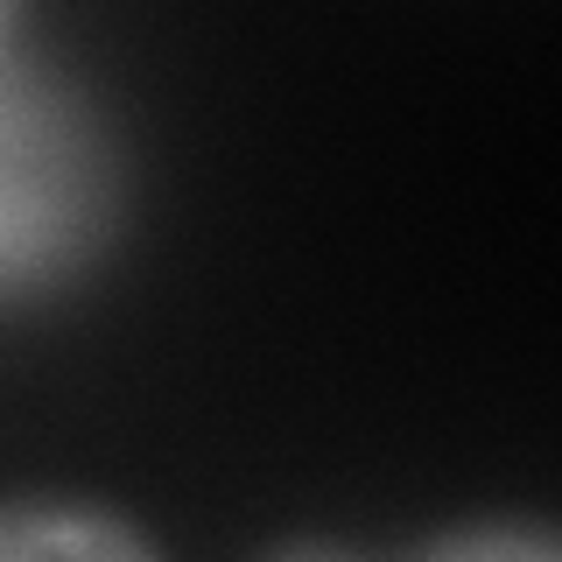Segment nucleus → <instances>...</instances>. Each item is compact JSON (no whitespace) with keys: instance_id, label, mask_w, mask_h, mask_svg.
<instances>
[{"instance_id":"1","label":"nucleus","mask_w":562,"mask_h":562,"mask_svg":"<svg viewBox=\"0 0 562 562\" xmlns=\"http://www.w3.org/2000/svg\"><path fill=\"white\" fill-rule=\"evenodd\" d=\"M120 211L127 176L99 105L49 70H0V310L92 274Z\"/></svg>"},{"instance_id":"2","label":"nucleus","mask_w":562,"mask_h":562,"mask_svg":"<svg viewBox=\"0 0 562 562\" xmlns=\"http://www.w3.org/2000/svg\"><path fill=\"white\" fill-rule=\"evenodd\" d=\"M14 555H78V562H148L155 541L113 506L92 499H0V562Z\"/></svg>"},{"instance_id":"3","label":"nucleus","mask_w":562,"mask_h":562,"mask_svg":"<svg viewBox=\"0 0 562 562\" xmlns=\"http://www.w3.org/2000/svg\"><path fill=\"white\" fill-rule=\"evenodd\" d=\"M422 555H443V562H555V535L549 527H443V535L422 541Z\"/></svg>"},{"instance_id":"4","label":"nucleus","mask_w":562,"mask_h":562,"mask_svg":"<svg viewBox=\"0 0 562 562\" xmlns=\"http://www.w3.org/2000/svg\"><path fill=\"white\" fill-rule=\"evenodd\" d=\"M14 29H22V0H0V70L14 57Z\"/></svg>"}]
</instances>
